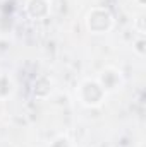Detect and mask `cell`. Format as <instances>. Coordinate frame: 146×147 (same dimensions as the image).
Segmentation results:
<instances>
[{
  "label": "cell",
  "mask_w": 146,
  "mask_h": 147,
  "mask_svg": "<svg viewBox=\"0 0 146 147\" xmlns=\"http://www.w3.org/2000/svg\"><path fill=\"white\" fill-rule=\"evenodd\" d=\"M77 92H79L81 103L86 105V106H98L103 101V96H105V89L96 80H84L79 86Z\"/></svg>",
  "instance_id": "6da1fadb"
},
{
  "label": "cell",
  "mask_w": 146,
  "mask_h": 147,
  "mask_svg": "<svg viewBox=\"0 0 146 147\" xmlns=\"http://www.w3.org/2000/svg\"><path fill=\"white\" fill-rule=\"evenodd\" d=\"M86 24H88V29L91 33L102 34V33H107L112 28L113 19H112L108 10H105V9H93L88 14V17H86Z\"/></svg>",
  "instance_id": "7a4b0ae2"
}]
</instances>
